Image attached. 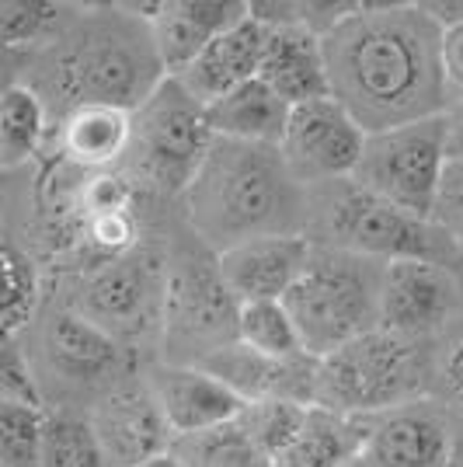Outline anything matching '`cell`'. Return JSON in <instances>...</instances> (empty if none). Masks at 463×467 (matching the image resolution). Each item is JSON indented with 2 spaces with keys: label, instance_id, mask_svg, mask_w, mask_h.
<instances>
[{
  "label": "cell",
  "instance_id": "5",
  "mask_svg": "<svg viewBox=\"0 0 463 467\" xmlns=\"http://www.w3.org/2000/svg\"><path fill=\"white\" fill-rule=\"evenodd\" d=\"M321 248L348 252L369 262H436L460 273V258L436 220H422L380 195L359 189L352 178L307 189V231Z\"/></svg>",
  "mask_w": 463,
  "mask_h": 467
},
{
  "label": "cell",
  "instance_id": "26",
  "mask_svg": "<svg viewBox=\"0 0 463 467\" xmlns=\"http://www.w3.org/2000/svg\"><path fill=\"white\" fill-rule=\"evenodd\" d=\"M80 4H53V0H4L0 4V42L15 57H36L67 36L77 21Z\"/></svg>",
  "mask_w": 463,
  "mask_h": 467
},
{
  "label": "cell",
  "instance_id": "1",
  "mask_svg": "<svg viewBox=\"0 0 463 467\" xmlns=\"http://www.w3.org/2000/svg\"><path fill=\"white\" fill-rule=\"evenodd\" d=\"M331 98L366 133L436 119L449 105L443 25L425 4H352L324 32Z\"/></svg>",
  "mask_w": 463,
  "mask_h": 467
},
{
  "label": "cell",
  "instance_id": "20",
  "mask_svg": "<svg viewBox=\"0 0 463 467\" xmlns=\"http://www.w3.org/2000/svg\"><path fill=\"white\" fill-rule=\"evenodd\" d=\"M265 42H269V25L258 21L254 15L241 18L233 28L199 53L192 67L185 74H178V84L202 105H212L223 95L237 91L241 84L258 78L262 70V57H265Z\"/></svg>",
  "mask_w": 463,
  "mask_h": 467
},
{
  "label": "cell",
  "instance_id": "6",
  "mask_svg": "<svg viewBox=\"0 0 463 467\" xmlns=\"http://www.w3.org/2000/svg\"><path fill=\"white\" fill-rule=\"evenodd\" d=\"M380 262L314 244L300 283L283 300L310 359H328L331 352L380 328Z\"/></svg>",
  "mask_w": 463,
  "mask_h": 467
},
{
  "label": "cell",
  "instance_id": "7",
  "mask_svg": "<svg viewBox=\"0 0 463 467\" xmlns=\"http://www.w3.org/2000/svg\"><path fill=\"white\" fill-rule=\"evenodd\" d=\"M168 290H164V331L160 359L199 367L212 352L237 342L241 300L220 273V258L192 234V241L164 248Z\"/></svg>",
  "mask_w": 463,
  "mask_h": 467
},
{
  "label": "cell",
  "instance_id": "40",
  "mask_svg": "<svg viewBox=\"0 0 463 467\" xmlns=\"http://www.w3.org/2000/svg\"><path fill=\"white\" fill-rule=\"evenodd\" d=\"M338 467H369L363 457H352V461H345V464H338Z\"/></svg>",
  "mask_w": 463,
  "mask_h": 467
},
{
  "label": "cell",
  "instance_id": "12",
  "mask_svg": "<svg viewBox=\"0 0 463 467\" xmlns=\"http://www.w3.org/2000/svg\"><path fill=\"white\" fill-rule=\"evenodd\" d=\"M366 137L369 133L338 98H321L293 109L279 150L296 182L304 189H317L355 175Z\"/></svg>",
  "mask_w": 463,
  "mask_h": 467
},
{
  "label": "cell",
  "instance_id": "3",
  "mask_svg": "<svg viewBox=\"0 0 463 467\" xmlns=\"http://www.w3.org/2000/svg\"><path fill=\"white\" fill-rule=\"evenodd\" d=\"M181 202L189 231L212 254L258 237L307 231V189L279 147L216 140Z\"/></svg>",
  "mask_w": 463,
  "mask_h": 467
},
{
  "label": "cell",
  "instance_id": "18",
  "mask_svg": "<svg viewBox=\"0 0 463 467\" xmlns=\"http://www.w3.org/2000/svg\"><path fill=\"white\" fill-rule=\"evenodd\" d=\"M258 78L265 80L283 101H290L293 109L307 105V101L331 98L324 36L314 32L304 21L269 25V42H265Z\"/></svg>",
  "mask_w": 463,
  "mask_h": 467
},
{
  "label": "cell",
  "instance_id": "31",
  "mask_svg": "<svg viewBox=\"0 0 463 467\" xmlns=\"http://www.w3.org/2000/svg\"><path fill=\"white\" fill-rule=\"evenodd\" d=\"M171 450L181 457L185 467H272L269 457L254 447L237 422L212 429V432L174 440Z\"/></svg>",
  "mask_w": 463,
  "mask_h": 467
},
{
  "label": "cell",
  "instance_id": "29",
  "mask_svg": "<svg viewBox=\"0 0 463 467\" xmlns=\"http://www.w3.org/2000/svg\"><path fill=\"white\" fill-rule=\"evenodd\" d=\"M310 409L314 405L286 401V398H279V401H254V405L241 411L237 426L244 429V436L269 457L272 464V461H279L296 443V436L307 426Z\"/></svg>",
  "mask_w": 463,
  "mask_h": 467
},
{
  "label": "cell",
  "instance_id": "14",
  "mask_svg": "<svg viewBox=\"0 0 463 467\" xmlns=\"http://www.w3.org/2000/svg\"><path fill=\"white\" fill-rule=\"evenodd\" d=\"M112 467H143L174 447V432L143 373L101 394L87 411Z\"/></svg>",
  "mask_w": 463,
  "mask_h": 467
},
{
  "label": "cell",
  "instance_id": "13",
  "mask_svg": "<svg viewBox=\"0 0 463 467\" xmlns=\"http://www.w3.org/2000/svg\"><path fill=\"white\" fill-rule=\"evenodd\" d=\"M463 290L457 269L436 262H390L380 283V328L439 338L460 314Z\"/></svg>",
  "mask_w": 463,
  "mask_h": 467
},
{
  "label": "cell",
  "instance_id": "15",
  "mask_svg": "<svg viewBox=\"0 0 463 467\" xmlns=\"http://www.w3.org/2000/svg\"><path fill=\"white\" fill-rule=\"evenodd\" d=\"M139 373L164 411L174 440L233 426L241 419V411L248 409V401L233 388H227L220 377H212L206 367L154 359Z\"/></svg>",
  "mask_w": 463,
  "mask_h": 467
},
{
  "label": "cell",
  "instance_id": "21",
  "mask_svg": "<svg viewBox=\"0 0 463 467\" xmlns=\"http://www.w3.org/2000/svg\"><path fill=\"white\" fill-rule=\"evenodd\" d=\"M212 377H220L233 388L248 405L254 401H304L314 405V380H317V359H272L262 352L248 349L241 342H231L227 349L212 352L202 359Z\"/></svg>",
  "mask_w": 463,
  "mask_h": 467
},
{
  "label": "cell",
  "instance_id": "11",
  "mask_svg": "<svg viewBox=\"0 0 463 467\" xmlns=\"http://www.w3.org/2000/svg\"><path fill=\"white\" fill-rule=\"evenodd\" d=\"M446 164V119L436 116L369 133L352 182L405 213L432 220L443 195Z\"/></svg>",
  "mask_w": 463,
  "mask_h": 467
},
{
  "label": "cell",
  "instance_id": "10",
  "mask_svg": "<svg viewBox=\"0 0 463 467\" xmlns=\"http://www.w3.org/2000/svg\"><path fill=\"white\" fill-rule=\"evenodd\" d=\"M28 356L42 388L53 380L63 401L87 398L95 405L101 394L136 377L133 349L59 300L46 304L36 317V349Z\"/></svg>",
  "mask_w": 463,
  "mask_h": 467
},
{
  "label": "cell",
  "instance_id": "28",
  "mask_svg": "<svg viewBox=\"0 0 463 467\" xmlns=\"http://www.w3.org/2000/svg\"><path fill=\"white\" fill-rule=\"evenodd\" d=\"M237 342L272 359H310L300 328L283 300H254L241 304L237 314Z\"/></svg>",
  "mask_w": 463,
  "mask_h": 467
},
{
  "label": "cell",
  "instance_id": "9",
  "mask_svg": "<svg viewBox=\"0 0 463 467\" xmlns=\"http://www.w3.org/2000/svg\"><path fill=\"white\" fill-rule=\"evenodd\" d=\"M212 143L216 133L206 105L168 78L143 101V109L133 112V150L126 171L150 192L181 199L210 157Z\"/></svg>",
  "mask_w": 463,
  "mask_h": 467
},
{
  "label": "cell",
  "instance_id": "22",
  "mask_svg": "<svg viewBox=\"0 0 463 467\" xmlns=\"http://www.w3.org/2000/svg\"><path fill=\"white\" fill-rule=\"evenodd\" d=\"M59 161L80 171L126 168L133 150V112L116 105H80L57 126Z\"/></svg>",
  "mask_w": 463,
  "mask_h": 467
},
{
  "label": "cell",
  "instance_id": "25",
  "mask_svg": "<svg viewBox=\"0 0 463 467\" xmlns=\"http://www.w3.org/2000/svg\"><path fill=\"white\" fill-rule=\"evenodd\" d=\"M53 112L46 105V98L25 84L11 80L0 98V164L4 171L25 168L32 157L42 154L46 140H49Z\"/></svg>",
  "mask_w": 463,
  "mask_h": 467
},
{
  "label": "cell",
  "instance_id": "19",
  "mask_svg": "<svg viewBox=\"0 0 463 467\" xmlns=\"http://www.w3.org/2000/svg\"><path fill=\"white\" fill-rule=\"evenodd\" d=\"M248 15L252 4L241 0H160L150 36L168 78L185 74L216 36H223Z\"/></svg>",
  "mask_w": 463,
  "mask_h": 467
},
{
  "label": "cell",
  "instance_id": "33",
  "mask_svg": "<svg viewBox=\"0 0 463 467\" xmlns=\"http://www.w3.org/2000/svg\"><path fill=\"white\" fill-rule=\"evenodd\" d=\"M0 401H15L28 409H49L42 394L39 373L32 367V356L21 346V338H4L0 352Z\"/></svg>",
  "mask_w": 463,
  "mask_h": 467
},
{
  "label": "cell",
  "instance_id": "8",
  "mask_svg": "<svg viewBox=\"0 0 463 467\" xmlns=\"http://www.w3.org/2000/svg\"><path fill=\"white\" fill-rule=\"evenodd\" d=\"M59 304L108 331L122 346L154 342L164 331V290L168 265L157 244H139L133 254L98 265L87 273H70Z\"/></svg>",
  "mask_w": 463,
  "mask_h": 467
},
{
  "label": "cell",
  "instance_id": "23",
  "mask_svg": "<svg viewBox=\"0 0 463 467\" xmlns=\"http://www.w3.org/2000/svg\"><path fill=\"white\" fill-rule=\"evenodd\" d=\"M206 116L216 140H237V143H258V147H279L290 126L293 105L272 91L262 78L241 84L237 91L206 105Z\"/></svg>",
  "mask_w": 463,
  "mask_h": 467
},
{
  "label": "cell",
  "instance_id": "17",
  "mask_svg": "<svg viewBox=\"0 0 463 467\" xmlns=\"http://www.w3.org/2000/svg\"><path fill=\"white\" fill-rule=\"evenodd\" d=\"M310 252L314 241L307 234H279L237 244L216 258L233 296L241 304H254V300H286L307 269Z\"/></svg>",
  "mask_w": 463,
  "mask_h": 467
},
{
  "label": "cell",
  "instance_id": "27",
  "mask_svg": "<svg viewBox=\"0 0 463 467\" xmlns=\"http://www.w3.org/2000/svg\"><path fill=\"white\" fill-rule=\"evenodd\" d=\"M0 262H4V338H21L46 307L42 304V273L32 252L21 248L11 234L4 237Z\"/></svg>",
  "mask_w": 463,
  "mask_h": 467
},
{
  "label": "cell",
  "instance_id": "37",
  "mask_svg": "<svg viewBox=\"0 0 463 467\" xmlns=\"http://www.w3.org/2000/svg\"><path fill=\"white\" fill-rule=\"evenodd\" d=\"M446 150L449 161H463V95H453L446 105Z\"/></svg>",
  "mask_w": 463,
  "mask_h": 467
},
{
  "label": "cell",
  "instance_id": "2",
  "mask_svg": "<svg viewBox=\"0 0 463 467\" xmlns=\"http://www.w3.org/2000/svg\"><path fill=\"white\" fill-rule=\"evenodd\" d=\"M25 67L28 74L15 80L32 84L46 98L57 126L80 105H116L136 112L168 80L150 25L122 4L80 7L67 36L28 57Z\"/></svg>",
  "mask_w": 463,
  "mask_h": 467
},
{
  "label": "cell",
  "instance_id": "24",
  "mask_svg": "<svg viewBox=\"0 0 463 467\" xmlns=\"http://www.w3.org/2000/svg\"><path fill=\"white\" fill-rule=\"evenodd\" d=\"M363 447L366 419H352L314 405L296 443L279 461H272V467H338L352 457H363Z\"/></svg>",
  "mask_w": 463,
  "mask_h": 467
},
{
  "label": "cell",
  "instance_id": "30",
  "mask_svg": "<svg viewBox=\"0 0 463 467\" xmlns=\"http://www.w3.org/2000/svg\"><path fill=\"white\" fill-rule=\"evenodd\" d=\"M42 467H112L98 440L91 419L74 411H49L46 440H42Z\"/></svg>",
  "mask_w": 463,
  "mask_h": 467
},
{
  "label": "cell",
  "instance_id": "38",
  "mask_svg": "<svg viewBox=\"0 0 463 467\" xmlns=\"http://www.w3.org/2000/svg\"><path fill=\"white\" fill-rule=\"evenodd\" d=\"M449 409V405H446ZM446 467H463V409H449V450Z\"/></svg>",
  "mask_w": 463,
  "mask_h": 467
},
{
  "label": "cell",
  "instance_id": "36",
  "mask_svg": "<svg viewBox=\"0 0 463 467\" xmlns=\"http://www.w3.org/2000/svg\"><path fill=\"white\" fill-rule=\"evenodd\" d=\"M443 74L449 95H463V21L443 25Z\"/></svg>",
  "mask_w": 463,
  "mask_h": 467
},
{
  "label": "cell",
  "instance_id": "32",
  "mask_svg": "<svg viewBox=\"0 0 463 467\" xmlns=\"http://www.w3.org/2000/svg\"><path fill=\"white\" fill-rule=\"evenodd\" d=\"M49 409L0 401V467H42Z\"/></svg>",
  "mask_w": 463,
  "mask_h": 467
},
{
  "label": "cell",
  "instance_id": "39",
  "mask_svg": "<svg viewBox=\"0 0 463 467\" xmlns=\"http://www.w3.org/2000/svg\"><path fill=\"white\" fill-rule=\"evenodd\" d=\"M143 467H185V464H181V457H178L174 450H168V453H160L154 461H147Z\"/></svg>",
  "mask_w": 463,
  "mask_h": 467
},
{
  "label": "cell",
  "instance_id": "16",
  "mask_svg": "<svg viewBox=\"0 0 463 467\" xmlns=\"http://www.w3.org/2000/svg\"><path fill=\"white\" fill-rule=\"evenodd\" d=\"M449 409L436 398L366 419L363 461L369 467H446Z\"/></svg>",
  "mask_w": 463,
  "mask_h": 467
},
{
  "label": "cell",
  "instance_id": "34",
  "mask_svg": "<svg viewBox=\"0 0 463 467\" xmlns=\"http://www.w3.org/2000/svg\"><path fill=\"white\" fill-rule=\"evenodd\" d=\"M436 227L446 234V241L453 244V252L460 258L463 269V161H449L443 178V195L436 206Z\"/></svg>",
  "mask_w": 463,
  "mask_h": 467
},
{
  "label": "cell",
  "instance_id": "4",
  "mask_svg": "<svg viewBox=\"0 0 463 467\" xmlns=\"http://www.w3.org/2000/svg\"><path fill=\"white\" fill-rule=\"evenodd\" d=\"M436 338H411L386 328L366 331L328 359H317L314 405L352 419H373L428 401L436 398Z\"/></svg>",
  "mask_w": 463,
  "mask_h": 467
},
{
  "label": "cell",
  "instance_id": "35",
  "mask_svg": "<svg viewBox=\"0 0 463 467\" xmlns=\"http://www.w3.org/2000/svg\"><path fill=\"white\" fill-rule=\"evenodd\" d=\"M436 401H449V409H463V335L439 346V359H436Z\"/></svg>",
  "mask_w": 463,
  "mask_h": 467
}]
</instances>
